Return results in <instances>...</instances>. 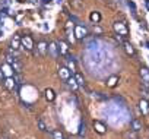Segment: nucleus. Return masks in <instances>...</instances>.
Returning a JSON list of instances; mask_svg holds the SVG:
<instances>
[{
	"instance_id": "obj_34",
	"label": "nucleus",
	"mask_w": 149,
	"mask_h": 139,
	"mask_svg": "<svg viewBox=\"0 0 149 139\" xmlns=\"http://www.w3.org/2000/svg\"><path fill=\"white\" fill-rule=\"evenodd\" d=\"M19 2H25V0H19Z\"/></svg>"
},
{
	"instance_id": "obj_23",
	"label": "nucleus",
	"mask_w": 149,
	"mask_h": 139,
	"mask_svg": "<svg viewBox=\"0 0 149 139\" xmlns=\"http://www.w3.org/2000/svg\"><path fill=\"white\" fill-rule=\"evenodd\" d=\"M140 92H142V98L149 101V89L145 88V87H142V91H140Z\"/></svg>"
},
{
	"instance_id": "obj_24",
	"label": "nucleus",
	"mask_w": 149,
	"mask_h": 139,
	"mask_svg": "<svg viewBox=\"0 0 149 139\" xmlns=\"http://www.w3.org/2000/svg\"><path fill=\"white\" fill-rule=\"evenodd\" d=\"M100 19H101L100 13H97V12H92V13H91V21H92V22L97 24V22H100Z\"/></svg>"
},
{
	"instance_id": "obj_22",
	"label": "nucleus",
	"mask_w": 149,
	"mask_h": 139,
	"mask_svg": "<svg viewBox=\"0 0 149 139\" xmlns=\"http://www.w3.org/2000/svg\"><path fill=\"white\" fill-rule=\"evenodd\" d=\"M45 98H47L48 101H53V100H54V92H53V89H45Z\"/></svg>"
},
{
	"instance_id": "obj_26",
	"label": "nucleus",
	"mask_w": 149,
	"mask_h": 139,
	"mask_svg": "<svg viewBox=\"0 0 149 139\" xmlns=\"http://www.w3.org/2000/svg\"><path fill=\"white\" fill-rule=\"evenodd\" d=\"M53 139H64L61 130H54V132H53Z\"/></svg>"
},
{
	"instance_id": "obj_13",
	"label": "nucleus",
	"mask_w": 149,
	"mask_h": 139,
	"mask_svg": "<svg viewBox=\"0 0 149 139\" xmlns=\"http://www.w3.org/2000/svg\"><path fill=\"white\" fill-rule=\"evenodd\" d=\"M66 82H67V85L70 87V89H72V91H76V89L79 88V84L76 82V78H74V76H70Z\"/></svg>"
},
{
	"instance_id": "obj_18",
	"label": "nucleus",
	"mask_w": 149,
	"mask_h": 139,
	"mask_svg": "<svg viewBox=\"0 0 149 139\" xmlns=\"http://www.w3.org/2000/svg\"><path fill=\"white\" fill-rule=\"evenodd\" d=\"M19 47H22V45H21V37H18V35H15V37L12 38V48H15V50H18Z\"/></svg>"
},
{
	"instance_id": "obj_11",
	"label": "nucleus",
	"mask_w": 149,
	"mask_h": 139,
	"mask_svg": "<svg viewBox=\"0 0 149 139\" xmlns=\"http://www.w3.org/2000/svg\"><path fill=\"white\" fill-rule=\"evenodd\" d=\"M139 108H140V111H142V114L143 116H148L149 114V104H148V100H140V103H139Z\"/></svg>"
},
{
	"instance_id": "obj_31",
	"label": "nucleus",
	"mask_w": 149,
	"mask_h": 139,
	"mask_svg": "<svg viewBox=\"0 0 149 139\" xmlns=\"http://www.w3.org/2000/svg\"><path fill=\"white\" fill-rule=\"evenodd\" d=\"M3 78H5V73H3L2 69H0V82H3Z\"/></svg>"
},
{
	"instance_id": "obj_25",
	"label": "nucleus",
	"mask_w": 149,
	"mask_h": 139,
	"mask_svg": "<svg viewBox=\"0 0 149 139\" xmlns=\"http://www.w3.org/2000/svg\"><path fill=\"white\" fill-rule=\"evenodd\" d=\"M37 124H38V129L41 130V132H44V130H47V126H45V123L41 120V119H38L37 120Z\"/></svg>"
},
{
	"instance_id": "obj_12",
	"label": "nucleus",
	"mask_w": 149,
	"mask_h": 139,
	"mask_svg": "<svg viewBox=\"0 0 149 139\" xmlns=\"http://www.w3.org/2000/svg\"><path fill=\"white\" fill-rule=\"evenodd\" d=\"M130 129H132L133 132H139V130L142 129V122L137 120V119H133V120L130 122Z\"/></svg>"
},
{
	"instance_id": "obj_10",
	"label": "nucleus",
	"mask_w": 149,
	"mask_h": 139,
	"mask_svg": "<svg viewBox=\"0 0 149 139\" xmlns=\"http://www.w3.org/2000/svg\"><path fill=\"white\" fill-rule=\"evenodd\" d=\"M3 84H5V87L8 88V89H10V91H13V89H16L19 85L16 84V81L13 79V76L12 78H6L5 81H3Z\"/></svg>"
},
{
	"instance_id": "obj_5",
	"label": "nucleus",
	"mask_w": 149,
	"mask_h": 139,
	"mask_svg": "<svg viewBox=\"0 0 149 139\" xmlns=\"http://www.w3.org/2000/svg\"><path fill=\"white\" fill-rule=\"evenodd\" d=\"M21 45L25 48V50H32L34 48V41L29 35H24L21 37Z\"/></svg>"
},
{
	"instance_id": "obj_27",
	"label": "nucleus",
	"mask_w": 149,
	"mask_h": 139,
	"mask_svg": "<svg viewBox=\"0 0 149 139\" xmlns=\"http://www.w3.org/2000/svg\"><path fill=\"white\" fill-rule=\"evenodd\" d=\"M79 129H81V130H79V136H85V133H86V126H85V123H82Z\"/></svg>"
},
{
	"instance_id": "obj_7",
	"label": "nucleus",
	"mask_w": 149,
	"mask_h": 139,
	"mask_svg": "<svg viewBox=\"0 0 149 139\" xmlns=\"http://www.w3.org/2000/svg\"><path fill=\"white\" fill-rule=\"evenodd\" d=\"M58 75H60V78H61L63 81H67V79L72 76V71H70L67 66H63V67L58 69Z\"/></svg>"
},
{
	"instance_id": "obj_32",
	"label": "nucleus",
	"mask_w": 149,
	"mask_h": 139,
	"mask_svg": "<svg viewBox=\"0 0 149 139\" xmlns=\"http://www.w3.org/2000/svg\"><path fill=\"white\" fill-rule=\"evenodd\" d=\"M41 2H42V3H50L51 0H41Z\"/></svg>"
},
{
	"instance_id": "obj_19",
	"label": "nucleus",
	"mask_w": 149,
	"mask_h": 139,
	"mask_svg": "<svg viewBox=\"0 0 149 139\" xmlns=\"http://www.w3.org/2000/svg\"><path fill=\"white\" fill-rule=\"evenodd\" d=\"M67 67L72 71V73H73V72H76V63H74V59H73V57L67 60Z\"/></svg>"
},
{
	"instance_id": "obj_14",
	"label": "nucleus",
	"mask_w": 149,
	"mask_h": 139,
	"mask_svg": "<svg viewBox=\"0 0 149 139\" xmlns=\"http://www.w3.org/2000/svg\"><path fill=\"white\" fill-rule=\"evenodd\" d=\"M123 47H124V51H126L129 56H134V48H133V45H132L129 41H124V43H123Z\"/></svg>"
},
{
	"instance_id": "obj_2",
	"label": "nucleus",
	"mask_w": 149,
	"mask_h": 139,
	"mask_svg": "<svg viewBox=\"0 0 149 139\" xmlns=\"http://www.w3.org/2000/svg\"><path fill=\"white\" fill-rule=\"evenodd\" d=\"M74 37L79 38V40L86 38V37H88V29H86V27H84V25H76V27H74Z\"/></svg>"
},
{
	"instance_id": "obj_21",
	"label": "nucleus",
	"mask_w": 149,
	"mask_h": 139,
	"mask_svg": "<svg viewBox=\"0 0 149 139\" xmlns=\"http://www.w3.org/2000/svg\"><path fill=\"white\" fill-rule=\"evenodd\" d=\"M117 81H118V78H117V76H111V78L107 81V85H108L110 88H113V87H116Z\"/></svg>"
},
{
	"instance_id": "obj_29",
	"label": "nucleus",
	"mask_w": 149,
	"mask_h": 139,
	"mask_svg": "<svg viewBox=\"0 0 149 139\" xmlns=\"http://www.w3.org/2000/svg\"><path fill=\"white\" fill-rule=\"evenodd\" d=\"M127 5H129V8H132V10H133V13H134V10H136V5H134L133 2H130V0L127 2Z\"/></svg>"
},
{
	"instance_id": "obj_30",
	"label": "nucleus",
	"mask_w": 149,
	"mask_h": 139,
	"mask_svg": "<svg viewBox=\"0 0 149 139\" xmlns=\"http://www.w3.org/2000/svg\"><path fill=\"white\" fill-rule=\"evenodd\" d=\"M73 6H74V8H81V0H74Z\"/></svg>"
},
{
	"instance_id": "obj_28",
	"label": "nucleus",
	"mask_w": 149,
	"mask_h": 139,
	"mask_svg": "<svg viewBox=\"0 0 149 139\" xmlns=\"http://www.w3.org/2000/svg\"><path fill=\"white\" fill-rule=\"evenodd\" d=\"M94 32H95V34H102V28H101V27H97V25L94 24Z\"/></svg>"
},
{
	"instance_id": "obj_33",
	"label": "nucleus",
	"mask_w": 149,
	"mask_h": 139,
	"mask_svg": "<svg viewBox=\"0 0 149 139\" xmlns=\"http://www.w3.org/2000/svg\"><path fill=\"white\" fill-rule=\"evenodd\" d=\"M146 45H148V48H149V43H146Z\"/></svg>"
},
{
	"instance_id": "obj_20",
	"label": "nucleus",
	"mask_w": 149,
	"mask_h": 139,
	"mask_svg": "<svg viewBox=\"0 0 149 139\" xmlns=\"http://www.w3.org/2000/svg\"><path fill=\"white\" fill-rule=\"evenodd\" d=\"M74 78H76V82L79 84V87H85V79H84V76L81 73H76Z\"/></svg>"
},
{
	"instance_id": "obj_16",
	"label": "nucleus",
	"mask_w": 149,
	"mask_h": 139,
	"mask_svg": "<svg viewBox=\"0 0 149 139\" xmlns=\"http://www.w3.org/2000/svg\"><path fill=\"white\" fill-rule=\"evenodd\" d=\"M12 69L15 71V73H21V72H22V63L19 61V59H16V60L13 61V64H12Z\"/></svg>"
},
{
	"instance_id": "obj_3",
	"label": "nucleus",
	"mask_w": 149,
	"mask_h": 139,
	"mask_svg": "<svg viewBox=\"0 0 149 139\" xmlns=\"http://www.w3.org/2000/svg\"><path fill=\"white\" fill-rule=\"evenodd\" d=\"M48 54H50L51 57H54V59H57V57L60 56V50H58V44H57V41H51V43H48Z\"/></svg>"
},
{
	"instance_id": "obj_4",
	"label": "nucleus",
	"mask_w": 149,
	"mask_h": 139,
	"mask_svg": "<svg viewBox=\"0 0 149 139\" xmlns=\"http://www.w3.org/2000/svg\"><path fill=\"white\" fill-rule=\"evenodd\" d=\"M140 78H142V87L149 89V71L148 67H140Z\"/></svg>"
},
{
	"instance_id": "obj_8",
	"label": "nucleus",
	"mask_w": 149,
	"mask_h": 139,
	"mask_svg": "<svg viewBox=\"0 0 149 139\" xmlns=\"http://www.w3.org/2000/svg\"><path fill=\"white\" fill-rule=\"evenodd\" d=\"M66 34H67V40L70 43H73L74 41V29H73V24L72 22L66 24Z\"/></svg>"
},
{
	"instance_id": "obj_9",
	"label": "nucleus",
	"mask_w": 149,
	"mask_h": 139,
	"mask_svg": "<svg viewBox=\"0 0 149 139\" xmlns=\"http://www.w3.org/2000/svg\"><path fill=\"white\" fill-rule=\"evenodd\" d=\"M57 44H58L60 54H61V56H69V44H67L66 41H63V40L57 41Z\"/></svg>"
},
{
	"instance_id": "obj_35",
	"label": "nucleus",
	"mask_w": 149,
	"mask_h": 139,
	"mask_svg": "<svg viewBox=\"0 0 149 139\" xmlns=\"http://www.w3.org/2000/svg\"><path fill=\"white\" fill-rule=\"evenodd\" d=\"M64 139H66V138H64Z\"/></svg>"
},
{
	"instance_id": "obj_17",
	"label": "nucleus",
	"mask_w": 149,
	"mask_h": 139,
	"mask_svg": "<svg viewBox=\"0 0 149 139\" xmlns=\"http://www.w3.org/2000/svg\"><path fill=\"white\" fill-rule=\"evenodd\" d=\"M94 127H95V130H97L98 133H105V130H107V127H105L101 122H94Z\"/></svg>"
},
{
	"instance_id": "obj_6",
	"label": "nucleus",
	"mask_w": 149,
	"mask_h": 139,
	"mask_svg": "<svg viewBox=\"0 0 149 139\" xmlns=\"http://www.w3.org/2000/svg\"><path fill=\"white\" fill-rule=\"evenodd\" d=\"M37 53L40 56H47V53H48V44L45 41H40L37 44Z\"/></svg>"
},
{
	"instance_id": "obj_1",
	"label": "nucleus",
	"mask_w": 149,
	"mask_h": 139,
	"mask_svg": "<svg viewBox=\"0 0 149 139\" xmlns=\"http://www.w3.org/2000/svg\"><path fill=\"white\" fill-rule=\"evenodd\" d=\"M114 31L117 32V35H121V37H127V34H129V29H127L124 22H116L114 24Z\"/></svg>"
},
{
	"instance_id": "obj_15",
	"label": "nucleus",
	"mask_w": 149,
	"mask_h": 139,
	"mask_svg": "<svg viewBox=\"0 0 149 139\" xmlns=\"http://www.w3.org/2000/svg\"><path fill=\"white\" fill-rule=\"evenodd\" d=\"M10 69H12V66L10 64H3V67H2V71H3V73H5V76H8V78H12L13 76V72L10 71Z\"/></svg>"
}]
</instances>
